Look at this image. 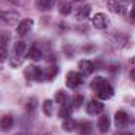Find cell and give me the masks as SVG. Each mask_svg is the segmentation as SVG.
Listing matches in <instances>:
<instances>
[{
	"mask_svg": "<svg viewBox=\"0 0 135 135\" xmlns=\"http://www.w3.org/2000/svg\"><path fill=\"white\" fill-rule=\"evenodd\" d=\"M25 49H27V44H25L24 41H17V42L14 44V52H16L17 55H22V54L25 52Z\"/></svg>",
	"mask_w": 135,
	"mask_h": 135,
	"instance_id": "obj_20",
	"label": "cell"
},
{
	"mask_svg": "<svg viewBox=\"0 0 135 135\" xmlns=\"http://www.w3.org/2000/svg\"><path fill=\"white\" fill-rule=\"evenodd\" d=\"M11 127H13V116L11 115H2L0 116V129L9 131Z\"/></svg>",
	"mask_w": 135,
	"mask_h": 135,
	"instance_id": "obj_10",
	"label": "cell"
},
{
	"mask_svg": "<svg viewBox=\"0 0 135 135\" xmlns=\"http://www.w3.org/2000/svg\"><path fill=\"white\" fill-rule=\"evenodd\" d=\"M86 112H88V115H99L104 112V105L99 101H91L86 105Z\"/></svg>",
	"mask_w": 135,
	"mask_h": 135,
	"instance_id": "obj_5",
	"label": "cell"
},
{
	"mask_svg": "<svg viewBox=\"0 0 135 135\" xmlns=\"http://www.w3.org/2000/svg\"><path fill=\"white\" fill-rule=\"evenodd\" d=\"M98 127H99L101 132H107V131L110 129V118H108L107 115H102L101 118H99V121H98Z\"/></svg>",
	"mask_w": 135,
	"mask_h": 135,
	"instance_id": "obj_12",
	"label": "cell"
},
{
	"mask_svg": "<svg viewBox=\"0 0 135 135\" xmlns=\"http://www.w3.org/2000/svg\"><path fill=\"white\" fill-rule=\"evenodd\" d=\"M19 14L16 11H0V21L6 24H14L17 21Z\"/></svg>",
	"mask_w": 135,
	"mask_h": 135,
	"instance_id": "obj_6",
	"label": "cell"
},
{
	"mask_svg": "<svg viewBox=\"0 0 135 135\" xmlns=\"http://www.w3.org/2000/svg\"><path fill=\"white\" fill-rule=\"evenodd\" d=\"M134 8H135V2H134Z\"/></svg>",
	"mask_w": 135,
	"mask_h": 135,
	"instance_id": "obj_31",
	"label": "cell"
},
{
	"mask_svg": "<svg viewBox=\"0 0 135 135\" xmlns=\"http://www.w3.org/2000/svg\"><path fill=\"white\" fill-rule=\"evenodd\" d=\"M79 68H80V71L83 72V75H90V74H93V71H94V65H93L91 61H88V60H82V61L79 63Z\"/></svg>",
	"mask_w": 135,
	"mask_h": 135,
	"instance_id": "obj_11",
	"label": "cell"
},
{
	"mask_svg": "<svg viewBox=\"0 0 135 135\" xmlns=\"http://www.w3.org/2000/svg\"><path fill=\"white\" fill-rule=\"evenodd\" d=\"M129 2L127 0H116V2H112L110 3V9L113 11V13H118V14H126V11H127V5Z\"/></svg>",
	"mask_w": 135,
	"mask_h": 135,
	"instance_id": "obj_2",
	"label": "cell"
},
{
	"mask_svg": "<svg viewBox=\"0 0 135 135\" xmlns=\"http://www.w3.org/2000/svg\"><path fill=\"white\" fill-rule=\"evenodd\" d=\"M83 104V96L80 94V93H77V94H74V98H72V105L77 108V107H80Z\"/></svg>",
	"mask_w": 135,
	"mask_h": 135,
	"instance_id": "obj_22",
	"label": "cell"
},
{
	"mask_svg": "<svg viewBox=\"0 0 135 135\" xmlns=\"http://www.w3.org/2000/svg\"><path fill=\"white\" fill-rule=\"evenodd\" d=\"M5 58H6V49L0 47V61H5Z\"/></svg>",
	"mask_w": 135,
	"mask_h": 135,
	"instance_id": "obj_26",
	"label": "cell"
},
{
	"mask_svg": "<svg viewBox=\"0 0 135 135\" xmlns=\"http://www.w3.org/2000/svg\"><path fill=\"white\" fill-rule=\"evenodd\" d=\"M105 85H107V80L102 79V77H96V79H93V82H91V88H93L94 91H99L102 86H105Z\"/></svg>",
	"mask_w": 135,
	"mask_h": 135,
	"instance_id": "obj_15",
	"label": "cell"
},
{
	"mask_svg": "<svg viewBox=\"0 0 135 135\" xmlns=\"http://www.w3.org/2000/svg\"><path fill=\"white\" fill-rule=\"evenodd\" d=\"M57 72H58V68H57V66H52V68H50V72H49V75H47V79H52L54 75H57Z\"/></svg>",
	"mask_w": 135,
	"mask_h": 135,
	"instance_id": "obj_25",
	"label": "cell"
},
{
	"mask_svg": "<svg viewBox=\"0 0 135 135\" xmlns=\"http://www.w3.org/2000/svg\"><path fill=\"white\" fill-rule=\"evenodd\" d=\"M25 77L27 79H30V80H36V82H41L42 80V77H44V72H42V69L38 66H28L25 69Z\"/></svg>",
	"mask_w": 135,
	"mask_h": 135,
	"instance_id": "obj_1",
	"label": "cell"
},
{
	"mask_svg": "<svg viewBox=\"0 0 135 135\" xmlns=\"http://www.w3.org/2000/svg\"><path fill=\"white\" fill-rule=\"evenodd\" d=\"M42 112L46 116H52L54 115V102L52 101H44L42 102Z\"/></svg>",
	"mask_w": 135,
	"mask_h": 135,
	"instance_id": "obj_17",
	"label": "cell"
},
{
	"mask_svg": "<svg viewBox=\"0 0 135 135\" xmlns=\"http://www.w3.org/2000/svg\"><path fill=\"white\" fill-rule=\"evenodd\" d=\"M131 79H132V80H135V68L131 71Z\"/></svg>",
	"mask_w": 135,
	"mask_h": 135,
	"instance_id": "obj_30",
	"label": "cell"
},
{
	"mask_svg": "<svg viewBox=\"0 0 135 135\" xmlns=\"http://www.w3.org/2000/svg\"><path fill=\"white\" fill-rule=\"evenodd\" d=\"M58 116H60V118H63V119H68V118L71 116V110H69L68 107H61V110H60Z\"/></svg>",
	"mask_w": 135,
	"mask_h": 135,
	"instance_id": "obj_23",
	"label": "cell"
},
{
	"mask_svg": "<svg viewBox=\"0 0 135 135\" xmlns=\"http://www.w3.org/2000/svg\"><path fill=\"white\" fill-rule=\"evenodd\" d=\"M28 58H32V60H41L42 58V52L38 47H32L28 50Z\"/></svg>",
	"mask_w": 135,
	"mask_h": 135,
	"instance_id": "obj_19",
	"label": "cell"
},
{
	"mask_svg": "<svg viewBox=\"0 0 135 135\" xmlns=\"http://www.w3.org/2000/svg\"><path fill=\"white\" fill-rule=\"evenodd\" d=\"M35 108H36V99L32 98V99L27 101V110H28V112H33Z\"/></svg>",
	"mask_w": 135,
	"mask_h": 135,
	"instance_id": "obj_24",
	"label": "cell"
},
{
	"mask_svg": "<svg viewBox=\"0 0 135 135\" xmlns=\"http://www.w3.org/2000/svg\"><path fill=\"white\" fill-rule=\"evenodd\" d=\"M82 83V77H80V74H77V72H68L66 75V85L68 88H77L79 85Z\"/></svg>",
	"mask_w": 135,
	"mask_h": 135,
	"instance_id": "obj_3",
	"label": "cell"
},
{
	"mask_svg": "<svg viewBox=\"0 0 135 135\" xmlns=\"http://www.w3.org/2000/svg\"><path fill=\"white\" fill-rule=\"evenodd\" d=\"M54 5V0H38V8L39 9H50Z\"/></svg>",
	"mask_w": 135,
	"mask_h": 135,
	"instance_id": "obj_21",
	"label": "cell"
},
{
	"mask_svg": "<svg viewBox=\"0 0 135 135\" xmlns=\"http://www.w3.org/2000/svg\"><path fill=\"white\" fill-rule=\"evenodd\" d=\"M96 94H98V98L102 99V101H107V99H110L112 96H113V88L107 83L105 86H102L99 91H96Z\"/></svg>",
	"mask_w": 135,
	"mask_h": 135,
	"instance_id": "obj_8",
	"label": "cell"
},
{
	"mask_svg": "<svg viewBox=\"0 0 135 135\" xmlns=\"http://www.w3.org/2000/svg\"><path fill=\"white\" fill-rule=\"evenodd\" d=\"M61 127H63V131H66V132H72V131L77 127V124H75L71 118H68V119H65V121H63Z\"/></svg>",
	"mask_w": 135,
	"mask_h": 135,
	"instance_id": "obj_18",
	"label": "cell"
},
{
	"mask_svg": "<svg viewBox=\"0 0 135 135\" xmlns=\"http://www.w3.org/2000/svg\"><path fill=\"white\" fill-rule=\"evenodd\" d=\"M60 11H61V14H69V13H71V6H68V5H63Z\"/></svg>",
	"mask_w": 135,
	"mask_h": 135,
	"instance_id": "obj_27",
	"label": "cell"
},
{
	"mask_svg": "<svg viewBox=\"0 0 135 135\" xmlns=\"http://www.w3.org/2000/svg\"><path fill=\"white\" fill-rule=\"evenodd\" d=\"M131 17L135 21V8H132V9H131Z\"/></svg>",
	"mask_w": 135,
	"mask_h": 135,
	"instance_id": "obj_29",
	"label": "cell"
},
{
	"mask_svg": "<svg viewBox=\"0 0 135 135\" xmlns=\"http://www.w3.org/2000/svg\"><path fill=\"white\" fill-rule=\"evenodd\" d=\"M107 24H108V21H107V16H105V14L98 13V14L93 16V25H94V27H98V28H105Z\"/></svg>",
	"mask_w": 135,
	"mask_h": 135,
	"instance_id": "obj_7",
	"label": "cell"
},
{
	"mask_svg": "<svg viewBox=\"0 0 135 135\" xmlns=\"http://www.w3.org/2000/svg\"><path fill=\"white\" fill-rule=\"evenodd\" d=\"M90 11H91V6H90V5H83V6H80V8L77 9V13H75V17H77L79 21H82V19L88 17Z\"/></svg>",
	"mask_w": 135,
	"mask_h": 135,
	"instance_id": "obj_13",
	"label": "cell"
},
{
	"mask_svg": "<svg viewBox=\"0 0 135 135\" xmlns=\"http://www.w3.org/2000/svg\"><path fill=\"white\" fill-rule=\"evenodd\" d=\"M116 135H132V134H131V132H124V131H119V132H118Z\"/></svg>",
	"mask_w": 135,
	"mask_h": 135,
	"instance_id": "obj_28",
	"label": "cell"
},
{
	"mask_svg": "<svg viewBox=\"0 0 135 135\" xmlns=\"http://www.w3.org/2000/svg\"><path fill=\"white\" fill-rule=\"evenodd\" d=\"M33 27V21L32 19H24L19 25H17V33L19 35H27Z\"/></svg>",
	"mask_w": 135,
	"mask_h": 135,
	"instance_id": "obj_9",
	"label": "cell"
},
{
	"mask_svg": "<svg viewBox=\"0 0 135 135\" xmlns=\"http://www.w3.org/2000/svg\"><path fill=\"white\" fill-rule=\"evenodd\" d=\"M55 102L60 104L61 107H66L68 105V94L65 91H57V94H55Z\"/></svg>",
	"mask_w": 135,
	"mask_h": 135,
	"instance_id": "obj_16",
	"label": "cell"
},
{
	"mask_svg": "<svg viewBox=\"0 0 135 135\" xmlns=\"http://www.w3.org/2000/svg\"><path fill=\"white\" fill-rule=\"evenodd\" d=\"M77 129H79V132H80L82 135H88L91 131H93V126H91V123H86V121H83V123L77 124Z\"/></svg>",
	"mask_w": 135,
	"mask_h": 135,
	"instance_id": "obj_14",
	"label": "cell"
},
{
	"mask_svg": "<svg viewBox=\"0 0 135 135\" xmlns=\"http://www.w3.org/2000/svg\"><path fill=\"white\" fill-rule=\"evenodd\" d=\"M129 121H131V118H129V115L126 112H123V110L116 112V115H115V124H116V127H126L129 124Z\"/></svg>",
	"mask_w": 135,
	"mask_h": 135,
	"instance_id": "obj_4",
	"label": "cell"
}]
</instances>
